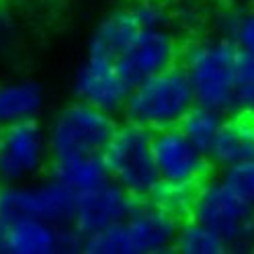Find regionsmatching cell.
I'll list each match as a JSON object with an SVG mask.
<instances>
[{
	"instance_id": "6da1fadb",
	"label": "cell",
	"mask_w": 254,
	"mask_h": 254,
	"mask_svg": "<svg viewBox=\"0 0 254 254\" xmlns=\"http://www.w3.org/2000/svg\"><path fill=\"white\" fill-rule=\"evenodd\" d=\"M240 50L221 35L190 39L181 50V68L193 86L197 105L230 113L236 109V74Z\"/></svg>"
},
{
	"instance_id": "7a4b0ae2",
	"label": "cell",
	"mask_w": 254,
	"mask_h": 254,
	"mask_svg": "<svg viewBox=\"0 0 254 254\" xmlns=\"http://www.w3.org/2000/svg\"><path fill=\"white\" fill-rule=\"evenodd\" d=\"M195 105L197 99L193 86L181 64H177L131 86L123 113L127 121L148 127L150 131H160L181 125Z\"/></svg>"
},
{
	"instance_id": "3957f363",
	"label": "cell",
	"mask_w": 254,
	"mask_h": 254,
	"mask_svg": "<svg viewBox=\"0 0 254 254\" xmlns=\"http://www.w3.org/2000/svg\"><path fill=\"white\" fill-rule=\"evenodd\" d=\"M190 217L215 230L230 250H254V205L226 179L203 181L197 187Z\"/></svg>"
},
{
	"instance_id": "277c9868",
	"label": "cell",
	"mask_w": 254,
	"mask_h": 254,
	"mask_svg": "<svg viewBox=\"0 0 254 254\" xmlns=\"http://www.w3.org/2000/svg\"><path fill=\"white\" fill-rule=\"evenodd\" d=\"M111 179L135 199H150L160 187L154 158V131L127 121L119 125L105 150Z\"/></svg>"
},
{
	"instance_id": "5b68a950",
	"label": "cell",
	"mask_w": 254,
	"mask_h": 254,
	"mask_svg": "<svg viewBox=\"0 0 254 254\" xmlns=\"http://www.w3.org/2000/svg\"><path fill=\"white\" fill-rule=\"evenodd\" d=\"M78 195L66 185L47 177L41 183L0 185V215L8 224L17 219H43L50 224L74 226Z\"/></svg>"
},
{
	"instance_id": "8992f818",
	"label": "cell",
	"mask_w": 254,
	"mask_h": 254,
	"mask_svg": "<svg viewBox=\"0 0 254 254\" xmlns=\"http://www.w3.org/2000/svg\"><path fill=\"white\" fill-rule=\"evenodd\" d=\"M113 115L82 101L60 109L47 127L52 158L66 154L105 152L117 131Z\"/></svg>"
},
{
	"instance_id": "52a82bcc",
	"label": "cell",
	"mask_w": 254,
	"mask_h": 254,
	"mask_svg": "<svg viewBox=\"0 0 254 254\" xmlns=\"http://www.w3.org/2000/svg\"><path fill=\"white\" fill-rule=\"evenodd\" d=\"M52 158L47 129L39 119L0 129V185L29 183L47 172Z\"/></svg>"
},
{
	"instance_id": "ba28073f",
	"label": "cell",
	"mask_w": 254,
	"mask_h": 254,
	"mask_svg": "<svg viewBox=\"0 0 254 254\" xmlns=\"http://www.w3.org/2000/svg\"><path fill=\"white\" fill-rule=\"evenodd\" d=\"M154 158L160 181L166 185L199 187L209 172L211 158L181 127L154 131Z\"/></svg>"
},
{
	"instance_id": "9c48e42d",
	"label": "cell",
	"mask_w": 254,
	"mask_h": 254,
	"mask_svg": "<svg viewBox=\"0 0 254 254\" xmlns=\"http://www.w3.org/2000/svg\"><path fill=\"white\" fill-rule=\"evenodd\" d=\"M129 90L131 84L123 78L117 62L92 52L86 54L72 80V92L76 101L88 103L111 115L123 111Z\"/></svg>"
},
{
	"instance_id": "30bf717a",
	"label": "cell",
	"mask_w": 254,
	"mask_h": 254,
	"mask_svg": "<svg viewBox=\"0 0 254 254\" xmlns=\"http://www.w3.org/2000/svg\"><path fill=\"white\" fill-rule=\"evenodd\" d=\"M179 58L181 47L172 29H144L115 62L125 80L135 86L154 74L177 66Z\"/></svg>"
},
{
	"instance_id": "8fae6325",
	"label": "cell",
	"mask_w": 254,
	"mask_h": 254,
	"mask_svg": "<svg viewBox=\"0 0 254 254\" xmlns=\"http://www.w3.org/2000/svg\"><path fill=\"white\" fill-rule=\"evenodd\" d=\"M131 254H162L174 250L181 217L152 199H137L133 211L123 219Z\"/></svg>"
},
{
	"instance_id": "7c38bea8",
	"label": "cell",
	"mask_w": 254,
	"mask_h": 254,
	"mask_svg": "<svg viewBox=\"0 0 254 254\" xmlns=\"http://www.w3.org/2000/svg\"><path fill=\"white\" fill-rule=\"evenodd\" d=\"M137 199L127 193L115 181H109L103 187L78 195L74 226L84 238L103 232L111 226L123 221L135 207Z\"/></svg>"
},
{
	"instance_id": "4fadbf2b",
	"label": "cell",
	"mask_w": 254,
	"mask_h": 254,
	"mask_svg": "<svg viewBox=\"0 0 254 254\" xmlns=\"http://www.w3.org/2000/svg\"><path fill=\"white\" fill-rule=\"evenodd\" d=\"M47 177L66 185L76 195L86 193V190H92L97 187L107 185L109 181H113L105 152L54 156L50 166H47Z\"/></svg>"
},
{
	"instance_id": "5bb4252c",
	"label": "cell",
	"mask_w": 254,
	"mask_h": 254,
	"mask_svg": "<svg viewBox=\"0 0 254 254\" xmlns=\"http://www.w3.org/2000/svg\"><path fill=\"white\" fill-rule=\"evenodd\" d=\"M45 86L35 78H8L0 82V129L39 119L45 109Z\"/></svg>"
},
{
	"instance_id": "9a60e30c",
	"label": "cell",
	"mask_w": 254,
	"mask_h": 254,
	"mask_svg": "<svg viewBox=\"0 0 254 254\" xmlns=\"http://www.w3.org/2000/svg\"><path fill=\"white\" fill-rule=\"evenodd\" d=\"M6 254H64V226L43 219L10 221L4 240Z\"/></svg>"
},
{
	"instance_id": "2e32d148",
	"label": "cell",
	"mask_w": 254,
	"mask_h": 254,
	"mask_svg": "<svg viewBox=\"0 0 254 254\" xmlns=\"http://www.w3.org/2000/svg\"><path fill=\"white\" fill-rule=\"evenodd\" d=\"M211 162L221 168H232L254 158V117L240 113L226 119L209 148Z\"/></svg>"
},
{
	"instance_id": "e0dca14e",
	"label": "cell",
	"mask_w": 254,
	"mask_h": 254,
	"mask_svg": "<svg viewBox=\"0 0 254 254\" xmlns=\"http://www.w3.org/2000/svg\"><path fill=\"white\" fill-rule=\"evenodd\" d=\"M141 31L144 29L137 23L131 6L117 8L109 12L107 17H103L99 25L94 27L88 39V52L117 60L135 41Z\"/></svg>"
},
{
	"instance_id": "ac0fdd59",
	"label": "cell",
	"mask_w": 254,
	"mask_h": 254,
	"mask_svg": "<svg viewBox=\"0 0 254 254\" xmlns=\"http://www.w3.org/2000/svg\"><path fill=\"white\" fill-rule=\"evenodd\" d=\"M215 33L230 39L246 56H254V6L244 8L230 4L215 12Z\"/></svg>"
},
{
	"instance_id": "d6986e66",
	"label": "cell",
	"mask_w": 254,
	"mask_h": 254,
	"mask_svg": "<svg viewBox=\"0 0 254 254\" xmlns=\"http://www.w3.org/2000/svg\"><path fill=\"white\" fill-rule=\"evenodd\" d=\"M174 250L181 254H226L230 252V246L215 230L190 217L181 224Z\"/></svg>"
},
{
	"instance_id": "ffe728a7",
	"label": "cell",
	"mask_w": 254,
	"mask_h": 254,
	"mask_svg": "<svg viewBox=\"0 0 254 254\" xmlns=\"http://www.w3.org/2000/svg\"><path fill=\"white\" fill-rule=\"evenodd\" d=\"M224 115L215 109L203 107V105H195L193 109L185 115V119L181 121V129L195 141L199 148H203L205 152H209V148L213 146V141L224 125Z\"/></svg>"
},
{
	"instance_id": "44dd1931",
	"label": "cell",
	"mask_w": 254,
	"mask_h": 254,
	"mask_svg": "<svg viewBox=\"0 0 254 254\" xmlns=\"http://www.w3.org/2000/svg\"><path fill=\"white\" fill-rule=\"evenodd\" d=\"M195 195H197V187L160 183V187L154 190V195L150 199L183 219L185 215H190V209H193V203H195Z\"/></svg>"
},
{
	"instance_id": "7402d4cb",
	"label": "cell",
	"mask_w": 254,
	"mask_h": 254,
	"mask_svg": "<svg viewBox=\"0 0 254 254\" xmlns=\"http://www.w3.org/2000/svg\"><path fill=\"white\" fill-rule=\"evenodd\" d=\"M236 109L254 117V56L240 52L236 74Z\"/></svg>"
},
{
	"instance_id": "603a6c76",
	"label": "cell",
	"mask_w": 254,
	"mask_h": 254,
	"mask_svg": "<svg viewBox=\"0 0 254 254\" xmlns=\"http://www.w3.org/2000/svg\"><path fill=\"white\" fill-rule=\"evenodd\" d=\"M141 29H172V12L160 0H135L129 4Z\"/></svg>"
},
{
	"instance_id": "cb8c5ba5",
	"label": "cell",
	"mask_w": 254,
	"mask_h": 254,
	"mask_svg": "<svg viewBox=\"0 0 254 254\" xmlns=\"http://www.w3.org/2000/svg\"><path fill=\"white\" fill-rule=\"evenodd\" d=\"M224 179L240 193L246 201H250L254 205V158L246 160L238 166L226 168Z\"/></svg>"
},
{
	"instance_id": "d4e9b609",
	"label": "cell",
	"mask_w": 254,
	"mask_h": 254,
	"mask_svg": "<svg viewBox=\"0 0 254 254\" xmlns=\"http://www.w3.org/2000/svg\"><path fill=\"white\" fill-rule=\"evenodd\" d=\"M17 33L19 29H17V21H14V14L4 2H0V58L12 50L14 41H17Z\"/></svg>"
},
{
	"instance_id": "484cf974",
	"label": "cell",
	"mask_w": 254,
	"mask_h": 254,
	"mask_svg": "<svg viewBox=\"0 0 254 254\" xmlns=\"http://www.w3.org/2000/svg\"><path fill=\"white\" fill-rule=\"evenodd\" d=\"M6 230H8V221L0 215V252H4V240H6Z\"/></svg>"
},
{
	"instance_id": "4316f807",
	"label": "cell",
	"mask_w": 254,
	"mask_h": 254,
	"mask_svg": "<svg viewBox=\"0 0 254 254\" xmlns=\"http://www.w3.org/2000/svg\"><path fill=\"white\" fill-rule=\"evenodd\" d=\"M230 4H236V6H244V8H252L254 6V0H228Z\"/></svg>"
},
{
	"instance_id": "83f0119b",
	"label": "cell",
	"mask_w": 254,
	"mask_h": 254,
	"mask_svg": "<svg viewBox=\"0 0 254 254\" xmlns=\"http://www.w3.org/2000/svg\"><path fill=\"white\" fill-rule=\"evenodd\" d=\"M160 2H172V0H160Z\"/></svg>"
}]
</instances>
